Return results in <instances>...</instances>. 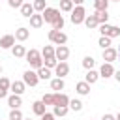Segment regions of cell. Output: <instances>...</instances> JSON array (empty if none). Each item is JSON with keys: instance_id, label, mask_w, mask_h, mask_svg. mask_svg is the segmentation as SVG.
<instances>
[{"instance_id": "obj_7", "label": "cell", "mask_w": 120, "mask_h": 120, "mask_svg": "<svg viewBox=\"0 0 120 120\" xmlns=\"http://www.w3.org/2000/svg\"><path fill=\"white\" fill-rule=\"evenodd\" d=\"M54 56H56V60L66 62V60H68V56H69V49H68L66 45H58V47L54 49Z\"/></svg>"}, {"instance_id": "obj_23", "label": "cell", "mask_w": 120, "mask_h": 120, "mask_svg": "<svg viewBox=\"0 0 120 120\" xmlns=\"http://www.w3.org/2000/svg\"><path fill=\"white\" fill-rule=\"evenodd\" d=\"M11 52H13L15 58H24L26 49H24V45H13V47H11Z\"/></svg>"}, {"instance_id": "obj_22", "label": "cell", "mask_w": 120, "mask_h": 120, "mask_svg": "<svg viewBox=\"0 0 120 120\" xmlns=\"http://www.w3.org/2000/svg\"><path fill=\"white\" fill-rule=\"evenodd\" d=\"M84 24H86V28H96V26H99V22H98V17H96V13H92V15H86V19H84Z\"/></svg>"}, {"instance_id": "obj_41", "label": "cell", "mask_w": 120, "mask_h": 120, "mask_svg": "<svg viewBox=\"0 0 120 120\" xmlns=\"http://www.w3.org/2000/svg\"><path fill=\"white\" fill-rule=\"evenodd\" d=\"M101 120H116V116H114V114H109V112H107V114H103V118H101Z\"/></svg>"}, {"instance_id": "obj_18", "label": "cell", "mask_w": 120, "mask_h": 120, "mask_svg": "<svg viewBox=\"0 0 120 120\" xmlns=\"http://www.w3.org/2000/svg\"><path fill=\"white\" fill-rule=\"evenodd\" d=\"M8 105H9L11 109H19V107L22 105V99H21V96H19V94H11V96L8 98Z\"/></svg>"}, {"instance_id": "obj_44", "label": "cell", "mask_w": 120, "mask_h": 120, "mask_svg": "<svg viewBox=\"0 0 120 120\" xmlns=\"http://www.w3.org/2000/svg\"><path fill=\"white\" fill-rule=\"evenodd\" d=\"M116 120H120V112H118V114H116Z\"/></svg>"}, {"instance_id": "obj_40", "label": "cell", "mask_w": 120, "mask_h": 120, "mask_svg": "<svg viewBox=\"0 0 120 120\" xmlns=\"http://www.w3.org/2000/svg\"><path fill=\"white\" fill-rule=\"evenodd\" d=\"M41 120H56V116L52 112H45V114H41Z\"/></svg>"}, {"instance_id": "obj_13", "label": "cell", "mask_w": 120, "mask_h": 120, "mask_svg": "<svg viewBox=\"0 0 120 120\" xmlns=\"http://www.w3.org/2000/svg\"><path fill=\"white\" fill-rule=\"evenodd\" d=\"M9 86H11V81H9L8 77H0V99L8 96V90H9Z\"/></svg>"}, {"instance_id": "obj_19", "label": "cell", "mask_w": 120, "mask_h": 120, "mask_svg": "<svg viewBox=\"0 0 120 120\" xmlns=\"http://www.w3.org/2000/svg\"><path fill=\"white\" fill-rule=\"evenodd\" d=\"M98 79H99V71H96V69H86L84 81H86L88 84H94V82H96Z\"/></svg>"}, {"instance_id": "obj_3", "label": "cell", "mask_w": 120, "mask_h": 120, "mask_svg": "<svg viewBox=\"0 0 120 120\" xmlns=\"http://www.w3.org/2000/svg\"><path fill=\"white\" fill-rule=\"evenodd\" d=\"M86 19V9L82 6H75L73 11H71V22L73 24H82Z\"/></svg>"}, {"instance_id": "obj_33", "label": "cell", "mask_w": 120, "mask_h": 120, "mask_svg": "<svg viewBox=\"0 0 120 120\" xmlns=\"http://www.w3.org/2000/svg\"><path fill=\"white\" fill-rule=\"evenodd\" d=\"M69 109L71 111H82V101L81 99H69Z\"/></svg>"}, {"instance_id": "obj_10", "label": "cell", "mask_w": 120, "mask_h": 120, "mask_svg": "<svg viewBox=\"0 0 120 120\" xmlns=\"http://www.w3.org/2000/svg\"><path fill=\"white\" fill-rule=\"evenodd\" d=\"M68 73H69V66H68V62H58V64H56V68H54V75L64 79Z\"/></svg>"}, {"instance_id": "obj_39", "label": "cell", "mask_w": 120, "mask_h": 120, "mask_svg": "<svg viewBox=\"0 0 120 120\" xmlns=\"http://www.w3.org/2000/svg\"><path fill=\"white\" fill-rule=\"evenodd\" d=\"M8 4H9L11 8H21L24 2H22V0H8Z\"/></svg>"}, {"instance_id": "obj_35", "label": "cell", "mask_w": 120, "mask_h": 120, "mask_svg": "<svg viewBox=\"0 0 120 120\" xmlns=\"http://www.w3.org/2000/svg\"><path fill=\"white\" fill-rule=\"evenodd\" d=\"M107 36H109L111 39H112V38H118V36H120V26H112V24H111V28H109Z\"/></svg>"}, {"instance_id": "obj_21", "label": "cell", "mask_w": 120, "mask_h": 120, "mask_svg": "<svg viewBox=\"0 0 120 120\" xmlns=\"http://www.w3.org/2000/svg\"><path fill=\"white\" fill-rule=\"evenodd\" d=\"M64 86H66V82H64V79H62V77L51 79V90H56V92H60V90H64Z\"/></svg>"}, {"instance_id": "obj_14", "label": "cell", "mask_w": 120, "mask_h": 120, "mask_svg": "<svg viewBox=\"0 0 120 120\" xmlns=\"http://www.w3.org/2000/svg\"><path fill=\"white\" fill-rule=\"evenodd\" d=\"M34 13H36V9H34V6H32L30 2H24V4L21 6V15H22V17L30 19V17H32Z\"/></svg>"}, {"instance_id": "obj_25", "label": "cell", "mask_w": 120, "mask_h": 120, "mask_svg": "<svg viewBox=\"0 0 120 120\" xmlns=\"http://www.w3.org/2000/svg\"><path fill=\"white\" fill-rule=\"evenodd\" d=\"M68 111H69V107H64V105H54L52 114L58 118V116H66V114H68Z\"/></svg>"}, {"instance_id": "obj_36", "label": "cell", "mask_w": 120, "mask_h": 120, "mask_svg": "<svg viewBox=\"0 0 120 120\" xmlns=\"http://www.w3.org/2000/svg\"><path fill=\"white\" fill-rule=\"evenodd\" d=\"M9 120H22V112H21V109H11V112H9Z\"/></svg>"}, {"instance_id": "obj_47", "label": "cell", "mask_w": 120, "mask_h": 120, "mask_svg": "<svg viewBox=\"0 0 120 120\" xmlns=\"http://www.w3.org/2000/svg\"><path fill=\"white\" fill-rule=\"evenodd\" d=\"M0 73H2V66H0Z\"/></svg>"}, {"instance_id": "obj_34", "label": "cell", "mask_w": 120, "mask_h": 120, "mask_svg": "<svg viewBox=\"0 0 120 120\" xmlns=\"http://www.w3.org/2000/svg\"><path fill=\"white\" fill-rule=\"evenodd\" d=\"M98 45H99L101 49L111 47V38H109V36H101V38H99V41H98Z\"/></svg>"}, {"instance_id": "obj_2", "label": "cell", "mask_w": 120, "mask_h": 120, "mask_svg": "<svg viewBox=\"0 0 120 120\" xmlns=\"http://www.w3.org/2000/svg\"><path fill=\"white\" fill-rule=\"evenodd\" d=\"M49 41L51 43H54V45H66V41H68V36L62 32V30H49Z\"/></svg>"}, {"instance_id": "obj_4", "label": "cell", "mask_w": 120, "mask_h": 120, "mask_svg": "<svg viewBox=\"0 0 120 120\" xmlns=\"http://www.w3.org/2000/svg\"><path fill=\"white\" fill-rule=\"evenodd\" d=\"M22 81H24L26 86H36V84L39 82L38 71H34V69H26V71L22 73Z\"/></svg>"}, {"instance_id": "obj_28", "label": "cell", "mask_w": 120, "mask_h": 120, "mask_svg": "<svg viewBox=\"0 0 120 120\" xmlns=\"http://www.w3.org/2000/svg\"><path fill=\"white\" fill-rule=\"evenodd\" d=\"M73 0H60V11H73Z\"/></svg>"}, {"instance_id": "obj_27", "label": "cell", "mask_w": 120, "mask_h": 120, "mask_svg": "<svg viewBox=\"0 0 120 120\" xmlns=\"http://www.w3.org/2000/svg\"><path fill=\"white\" fill-rule=\"evenodd\" d=\"M41 56H43V60L54 56V47H52V45H45V47L41 49Z\"/></svg>"}, {"instance_id": "obj_20", "label": "cell", "mask_w": 120, "mask_h": 120, "mask_svg": "<svg viewBox=\"0 0 120 120\" xmlns=\"http://www.w3.org/2000/svg\"><path fill=\"white\" fill-rule=\"evenodd\" d=\"M41 24H43V15L41 13H34L30 17V26L32 28H41Z\"/></svg>"}, {"instance_id": "obj_17", "label": "cell", "mask_w": 120, "mask_h": 120, "mask_svg": "<svg viewBox=\"0 0 120 120\" xmlns=\"http://www.w3.org/2000/svg\"><path fill=\"white\" fill-rule=\"evenodd\" d=\"M75 90H77V94H81V96H88V94H90V84H88L86 81H81V82L75 84Z\"/></svg>"}, {"instance_id": "obj_31", "label": "cell", "mask_w": 120, "mask_h": 120, "mask_svg": "<svg viewBox=\"0 0 120 120\" xmlns=\"http://www.w3.org/2000/svg\"><path fill=\"white\" fill-rule=\"evenodd\" d=\"M96 17H98V22H99V24H103V22L109 21V13H107V9H105V11H96Z\"/></svg>"}, {"instance_id": "obj_1", "label": "cell", "mask_w": 120, "mask_h": 120, "mask_svg": "<svg viewBox=\"0 0 120 120\" xmlns=\"http://www.w3.org/2000/svg\"><path fill=\"white\" fill-rule=\"evenodd\" d=\"M24 58H26V62L30 64V68H34V69H39V68L43 66V56H41V52H39L38 49H30V51H26Z\"/></svg>"}, {"instance_id": "obj_8", "label": "cell", "mask_w": 120, "mask_h": 120, "mask_svg": "<svg viewBox=\"0 0 120 120\" xmlns=\"http://www.w3.org/2000/svg\"><path fill=\"white\" fill-rule=\"evenodd\" d=\"M101 56H103V60H105V62H111V64H112V62L118 58V49L107 47V49H103V54H101Z\"/></svg>"}, {"instance_id": "obj_15", "label": "cell", "mask_w": 120, "mask_h": 120, "mask_svg": "<svg viewBox=\"0 0 120 120\" xmlns=\"http://www.w3.org/2000/svg\"><path fill=\"white\" fill-rule=\"evenodd\" d=\"M32 111H34V114H38V116H41V114H45L47 112V105L39 99V101H34L32 103Z\"/></svg>"}, {"instance_id": "obj_38", "label": "cell", "mask_w": 120, "mask_h": 120, "mask_svg": "<svg viewBox=\"0 0 120 120\" xmlns=\"http://www.w3.org/2000/svg\"><path fill=\"white\" fill-rule=\"evenodd\" d=\"M52 28H54V30H62V28H64V17H62V15L52 22Z\"/></svg>"}, {"instance_id": "obj_42", "label": "cell", "mask_w": 120, "mask_h": 120, "mask_svg": "<svg viewBox=\"0 0 120 120\" xmlns=\"http://www.w3.org/2000/svg\"><path fill=\"white\" fill-rule=\"evenodd\" d=\"M112 77H114V79L120 82V69H118V71H114V75H112Z\"/></svg>"}, {"instance_id": "obj_6", "label": "cell", "mask_w": 120, "mask_h": 120, "mask_svg": "<svg viewBox=\"0 0 120 120\" xmlns=\"http://www.w3.org/2000/svg\"><path fill=\"white\" fill-rule=\"evenodd\" d=\"M114 68H112V64L111 62H103L101 64V68H99V77H103V79H109V77H112L114 75Z\"/></svg>"}, {"instance_id": "obj_30", "label": "cell", "mask_w": 120, "mask_h": 120, "mask_svg": "<svg viewBox=\"0 0 120 120\" xmlns=\"http://www.w3.org/2000/svg\"><path fill=\"white\" fill-rule=\"evenodd\" d=\"M94 66H96V60L92 56H84L82 58V68L84 69H94Z\"/></svg>"}, {"instance_id": "obj_32", "label": "cell", "mask_w": 120, "mask_h": 120, "mask_svg": "<svg viewBox=\"0 0 120 120\" xmlns=\"http://www.w3.org/2000/svg\"><path fill=\"white\" fill-rule=\"evenodd\" d=\"M56 64H58L56 56H51V58H45V60H43V66H45V68H49V69L56 68Z\"/></svg>"}, {"instance_id": "obj_48", "label": "cell", "mask_w": 120, "mask_h": 120, "mask_svg": "<svg viewBox=\"0 0 120 120\" xmlns=\"http://www.w3.org/2000/svg\"><path fill=\"white\" fill-rule=\"evenodd\" d=\"M26 120H30V118H26Z\"/></svg>"}, {"instance_id": "obj_45", "label": "cell", "mask_w": 120, "mask_h": 120, "mask_svg": "<svg viewBox=\"0 0 120 120\" xmlns=\"http://www.w3.org/2000/svg\"><path fill=\"white\" fill-rule=\"evenodd\" d=\"M118 58H120V47H118Z\"/></svg>"}, {"instance_id": "obj_24", "label": "cell", "mask_w": 120, "mask_h": 120, "mask_svg": "<svg viewBox=\"0 0 120 120\" xmlns=\"http://www.w3.org/2000/svg\"><path fill=\"white\" fill-rule=\"evenodd\" d=\"M51 75H52V73H51V69H49V68H45V66H41V68L38 69V77H39V81H41V79H43V81H47V79H51Z\"/></svg>"}, {"instance_id": "obj_46", "label": "cell", "mask_w": 120, "mask_h": 120, "mask_svg": "<svg viewBox=\"0 0 120 120\" xmlns=\"http://www.w3.org/2000/svg\"><path fill=\"white\" fill-rule=\"evenodd\" d=\"M111 2H120V0H111Z\"/></svg>"}, {"instance_id": "obj_29", "label": "cell", "mask_w": 120, "mask_h": 120, "mask_svg": "<svg viewBox=\"0 0 120 120\" xmlns=\"http://www.w3.org/2000/svg\"><path fill=\"white\" fill-rule=\"evenodd\" d=\"M32 6H34V9H36L38 13H43L45 8H47V2H45V0H34Z\"/></svg>"}, {"instance_id": "obj_11", "label": "cell", "mask_w": 120, "mask_h": 120, "mask_svg": "<svg viewBox=\"0 0 120 120\" xmlns=\"http://www.w3.org/2000/svg\"><path fill=\"white\" fill-rule=\"evenodd\" d=\"M30 38V30L26 28V26H19L17 30H15V39L17 41H26Z\"/></svg>"}, {"instance_id": "obj_26", "label": "cell", "mask_w": 120, "mask_h": 120, "mask_svg": "<svg viewBox=\"0 0 120 120\" xmlns=\"http://www.w3.org/2000/svg\"><path fill=\"white\" fill-rule=\"evenodd\" d=\"M109 2H111V0H94L96 11H105V9L109 8Z\"/></svg>"}, {"instance_id": "obj_9", "label": "cell", "mask_w": 120, "mask_h": 120, "mask_svg": "<svg viewBox=\"0 0 120 120\" xmlns=\"http://www.w3.org/2000/svg\"><path fill=\"white\" fill-rule=\"evenodd\" d=\"M13 45H15V36L13 34H6V36L0 38V47L2 49H11Z\"/></svg>"}, {"instance_id": "obj_43", "label": "cell", "mask_w": 120, "mask_h": 120, "mask_svg": "<svg viewBox=\"0 0 120 120\" xmlns=\"http://www.w3.org/2000/svg\"><path fill=\"white\" fill-rule=\"evenodd\" d=\"M82 2H84V0H73V4H75V6H82Z\"/></svg>"}, {"instance_id": "obj_37", "label": "cell", "mask_w": 120, "mask_h": 120, "mask_svg": "<svg viewBox=\"0 0 120 120\" xmlns=\"http://www.w3.org/2000/svg\"><path fill=\"white\" fill-rule=\"evenodd\" d=\"M41 101H43L45 105H54V94H43Z\"/></svg>"}, {"instance_id": "obj_5", "label": "cell", "mask_w": 120, "mask_h": 120, "mask_svg": "<svg viewBox=\"0 0 120 120\" xmlns=\"http://www.w3.org/2000/svg\"><path fill=\"white\" fill-rule=\"evenodd\" d=\"M41 15H43V21H45V22H51V24H52V22L60 17V9H58V8H45V11H43Z\"/></svg>"}, {"instance_id": "obj_12", "label": "cell", "mask_w": 120, "mask_h": 120, "mask_svg": "<svg viewBox=\"0 0 120 120\" xmlns=\"http://www.w3.org/2000/svg\"><path fill=\"white\" fill-rule=\"evenodd\" d=\"M54 105L69 107V96H68V94H64V92H56V94H54Z\"/></svg>"}, {"instance_id": "obj_16", "label": "cell", "mask_w": 120, "mask_h": 120, "mask_svg": "<svg viewBox=\"0 0 120 120\" xmlns=\"http://www.w3.org/2000/svg\"><path fill=\"white\" fill-rule=\"evenodd\" d=\"M24 88H26L24 81H13V82H11V86H9V90H11L13 94H19V96L24 92Z\"/></svg>"}]
</instances>
